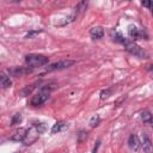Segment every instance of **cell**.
Segmentation results:
<instances>
[{"mask_svg":"<svg viewBox=\"0 0 153 153\" xmlns=\"http://www.w3.org/2000/svg\"><path fill=\"white\" fill-rule=\"evenodd\" d=\"M45 130V124L43 122H33L31 124V127L29 129H26L25 136L23 139V143L25 146H30L33 142H36L38 140V137L41 136V134Z\"/></svg>","mask_w":153,"mask_h":153,"instance_id":"6da1fadb","label":"cell"},{"mask_svg":"<svg viewBox=\"0 0 153 153\" xmlns=\"http://www.w3.org/2000/svg\"><path fill=\"white\" fill-rule=\"evenodd\" d=\"M51 90H53V87H51L50 85H44V86H42V87L39 88V91H38L35 96H32L30 104H31L32 106H41L42 104H44V103L49 99V96H50Z\"/></svg>","mask_w":153,"mask_h":153,"instance_id":"7a4b0ae2","label":"cell"},{"mask_svg":"<svg viewBox=\"0 0 153 153\" xmlns=\"http://www.w3.org/2000/svg\"><path fill=\"white\" fill-rule=\"evenodd\" d=\"M122 45L124 47V49H126L127 51H129L131 55H134V56H136V57H139V59H147V57H148L147 51H146L143 48H141L140 45H137V44H136L135 42H133V41H129V39L126 38Z\"/></svg>","mask_w":153,"mask_h":153,"instance_id":"3957f363","label":"cell"},{"mask_svg":"<svg viewBox=\"0 0 153 153\" xmlns=\"http://www.w3.org/2000/svg\"><path fill=\"white\" fill-rule=\"evenodd\" d=\"M48 62H49V59L42 54H29L25 56V63L31 68L42 67Z\"/></svg>","mask_w":153,"mask_h":153,"instance_id":"277c9868","label":"cell"},{"mask_svg":"<svg viewBox=\"0 0 153 153\" xmlns=\"http://www.w3.org/2000/svg\"><path fill=\"white\" fill-rule=\"evenodd\" d=\"M75 63L74 60H61L57 62H54L51 65H49L47 67V72H54V71H61V69H66L72 67Z\"/></svg>","mask_w":153,"mask_h":153,"instance_id":"5b68a950","label":"cell"},{"mask_svg":"<svg viewBox=\"0 0 153 153\" xmlns=\"http://www.w3.org/2000/svg\"><path fill=\"white\" fill-rule=\"evenodd\" d=\"M128 35H129L131 38H134V39L142 38V37H145V38L147 39V35H146L143 31H141L140 29H137L135 25H129V26H128Z\"/></svg>","mask_w":153,"mask_h":153,"instance_id":"8992f818","label":"cell"},{"mask_svg":"<svg viewBox=\"0 0 153 153\" xmlns=\"http://www.w3.org/2000/svg\"><path fill=\"white\" fill-rule=\"evenodd\" d=\"M31 71H32L31 67H13L8 69V73L12 76H22L26 73H30Z\"/></svg>","mask_w":153,"mask_h":153,"instance_id":"52a82bcc","label":"cell"},{"mask_svg":"<svg viewBox=\"0 0 153 153\" xmlns=\"http://www.w3.org/2000/svg\"><path fill=\"white\" fill-rule=\"evenodd\" d=\"M141 147H142L143 153H153V142H152V140L148 137L147 134H143V136H142Z\"/></svg>","mask_w":153,"mask_h":153,"instance_id":"ba28073f","label":"cell"},{"mask_svg":"<svg viewBox=\"0 0 153 153\" xmlns=\"http://www.w3.org/2000/svg\"><path fill=\"white\" fill-rule=\"evenodd\" d=\"M128 146H129V148H130L131 151H135V152L139 151V148H140V146H141V142H140V140H139V136L135 135V134L129 135Z\"/></svg>","mask_w":153,"mask_h":153,"instance_id":"9c48e42d","label":"cell"},{"mask_svg":"<svg viewBox=\"0 0 153 153\" xmlns=\"http://www.w3.org/2000/svg\"><path fill=\"white\" fill-rule=\"evenodd\" d=\"M140 117H141V121L143 122V124L153 128V115H152V112L149 110H143L141 112Z\"/></svg>","mask_w":153,"mask_h":153,"instance_id":"30bf717a","label":"cell"},{"mask_svg":"<svg viewBox=\"0 0 153 153\" xmlns=\"http://www.w3.org/2000/svg\"><path fill=\"white\" fill-rule=\"evenodd\" d=\"M68 128H69V124H68L67 122H65V121H59V122H56V123L53 126V128H51V134L61 133V131H63V130H66V129H68Z\"/></svg>","mask_w":153,"mask_h":153,"instance_id":"8fae6325","label":"cell"},{"mask_svg":"<svg viewBox=\"0 0 153 153\" xmlns=\"http://www.w3.org/2000/svg\"><path fill=\"white\" fill-rule=\"evenodd\" d=\"M90 36L93 39H100L104 36V29L102 26H93L90 30Z\"/></svg>","mask_w":153,"mask_h":153,"instance_id":"7c38bea8","label":"cell"},{"mask_svg":"<svg viewBox=\"0 0 153 153\" xmlns=\"http://www.w3.org/2000/svg\"><path fill=\"white\" fill-rule=\"evenodd\" d=\"M0 85H1V87L2 88H8V87H11V85H12V80L10 79V76H7L6 74H1L0 75Z\"/></svg>","mask_w":153,"mask_h":153,"instance_id":"4fadbf2b","label":"cell"},{"mask_svg":"<svg viewBox=\"0 0 153 153\" xmlns=\"http://www.w3.org/2000/svg\"><path fill=\"white\" fill-rule=\"evenodd\" d=\"M110 36H111L112 41H115V42H117V43H120V44H123V42H124V39H126L120 32H117V31H115V30H111V31H110Z\"/></svg>","mask_w":153,"mask_h":153,"instance_id":"5bb4252c","label":"cell"},{"mask_svg":"<svg viewBox=\"0 0 153 153\" xmlns=\"http://www.w3.org/2000/svg\"><path fill=\"white\" fill-rule=\"evenodd\" d=\"M25 133H26V129L20 128L16 134H13V135L11 136V140H12V141H23V139H24V136H25Z\"/></svg>","mask_w":153,"mask_h":153,"instance_id":"9a60e30c","label":"cell"},{"mask_svg":"<svg viewBox=\"0 0 153 153\" xmlns=\"http://www.w3.org/2000/svg\"><path fill=\"white\" fill-rule=\"evenodd\" d=\"M87 2L86 1H80L76 6H75V12H76V16L79 14V13H82V12H85L86 11V8H87Z\"/></svg>","mask_w":153,"mask_h":153,"instance_id":"2e32d148","label":"cell"},{"mask_svg":"<svg viewBox=\"0 0 153 153\" xmlns=\"http://www.w3.org/2000/svg\"><path fill=\"white\" fill-rule=\"evenodd\" d=\"M112 92H114V87H109V88L103 90V91L100 92V100H105V99H108V98L112 94Z\"/></svg>","mask_w":153,"mask_h":153,"instance_id":"e0dca14e","label":"cell"},{"mask_svg":"<svg viewBox=\"0 0 153 153\" xmlns=\"http://www.w3.org/2000/svg\"><path fill=\"white\" fill-rule=\"evenodd\" d=\"M36 85H37V82H36V84H32V85H29V86H26V87H24V88L20 91V93L23 94V97H25V96L30 94V93L32 92V90L36 87Z\"/></svg>","mask_w":153,"mask_h":153,"instance_id":"ac0fdd59","label":"cell"},{"mask_svg":"<svg viewBox=\"0 0 153 153\" xmlns=\"http://www.w3.org/2000/svg\"><path fill=\"white\" fill-rule=\"evenodd\" d=\"M22 120H23V117H22L20 114H14L13 117H12V120H11V127H14V126L19 124L22 122Z\"/></svg>","mask_w":153,"mask_h":153,"instance_id":"d6986e66","label":"cell"},{"mask_svg":"<svg viewBox=\"0 0 153 153\" xmlns=\"http://www.w3.org/2000/svg\"><path fill=\"white\" fill-rule=\"evenodd\" d=\"M87 135H88V134H87V131H86V130H84V129H81V130L79 131L78 136H76V141H78V142H80V143H81V142H84V141L87 139Z\"/></svg>","mask_w":153,"mask_h":153,"instance_id":"ffe728a7","label":"cell"},{"mask_svg":"<svg viewBox=\"0 0 153 153\" xmlns=\"http://www.w3.org/2000/svg\"><path fill=\"white\" fill-rule=\"evenodd\" d=\"M100 123V116L99 115H94L90 118V126L93 128V127H97L98 124Z\"/></svg>","mask_w":153,"mask_h":153,"instance_id":"44dd1931","label":"cell"},{"mask_svg":"<svg viewBox=\"0 0 153 153\" xmlns=\"http://www.w3.org/2000/svg\"><path fill=\"white\" fill-rule=\"evenodd\" d=\"M141 5H142L143 7H147V8L151 11V13L153 14V0H151V1H142Z\"/></svg>","mask_w":153,"mask_h":153,"instance_id":"7402d4cb","label":"cell"},{"mask_svg":"<svg viewBox=\"0 0 153 153\" xmlns=\"http://www.w3.org/2000/svg\"><path fill=\"white\" fill-rule=\"evenodd\" d=\"M41 32H42V30H31L30 32L26 33L25 37H26V38H32L35 35H38V33H41Z\"/></svg>","mask_w":153,"mask_h":153,"instance_id":"603a6c76","label":"cell"},{"mask_svg":"<svg viewBox=\"0 0 153 153\" xmlns=\"http://www.w3.org/2000/svg\"><path fill=\"white\" fill-rule=\"evenodd\" d=\"M99 146H100V140H98V141L96 142V146L93 147V149H92V153H97V151H98Z\"/></svg>","mask_w":153,"mask_h":153,"instance_id":"cb8c5ba5","label":"cell"},{"mask_svg":"<svg viewBox=\"0 0 153 153\" xmlns=\"http://www.w3.org/2000/svg\"><path fill=\"white\" fill-rule=\"evenodd\" d=\"M147 69H148L149 72H152V73H153V65H149V66H147Z\"/></svg>","mask_w":153,"mask_h":153,"instance_id":"d4e9b609","label":"cell"},{"mask_svg":"<svg viewBox=\"0 0 153 153\" xmlns=\"http://www.w3.org/2000/svg\"><path fill=\"white\" fill-rule=\"evenodd\" d=\"M14 153H20V152H14Z\"/></svg>","mask_w":153,"mask_h":153,"instance_id":"484cf974","label":"cell"}]
</instances>
